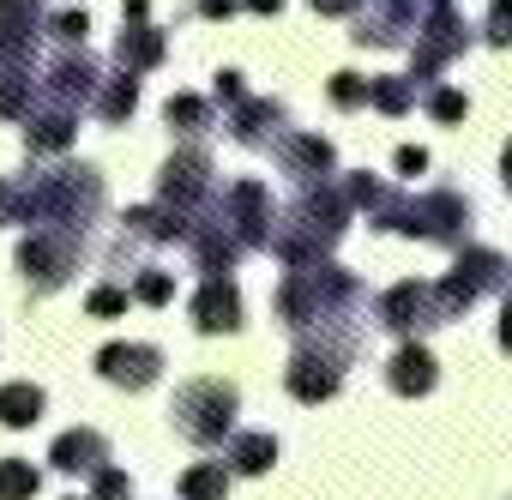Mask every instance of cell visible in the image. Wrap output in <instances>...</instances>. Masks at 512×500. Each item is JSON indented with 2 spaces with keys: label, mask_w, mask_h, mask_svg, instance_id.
<instances>
[{
  "label": "cell",
  "mask_w": 512,
  "mask_h": 500,
  "mask_svg": "<svg viewBox=\"0 0 512 500\" xmlns=\"http://www.w3.org/2000/svg\"><path fill=\"white\" fill-rule=\"evenodd\" d=\"M350 199L374 211V223L386 229H404V235H422V241H464L470 235V199L458 193H428V199H398L392 187L356 175L350 181Z\"/></svg>",
  "instance_id": "obj_1"
},
{
  "label": "cell",
  "mask_w": 512,
  "mask_h": 500,
  "mask_svg": "<svg viewBox=\"0 0 512 500\" xmlns=\"http://www.w3.org/2000/svg\"><path fill=\"white\" fill-rule=\"evenodd\" d=\"M356 302V284L338 272V266H296L290 278H284V290H278V314H284V326H296V332H326L344 308Z\"/></svg>",
  "instance_id": "obj_2"
},
{
  "label": "cell",
  "mask_w": 512,
  "mask_h": 500,
  "mask_svg": "<svg viewBox=\"0 0 512 500\" xmlns=\"http://www.w3.org/2000/svg\"><path fill=\"white\" fill-rule=\"evenodd\" d=\"M338 235H344V193L338 187H308L302 205L290 211V229H272V247L290 266H308V260L326 254Z\"/></svg>",
  "instance_id": "obj_3"
},
{
  "label": "cell",
  "mask_w": 512,
  "mask_h": 500,
  "mask_svg": "<svg viewBox=\"0 0 512 500\" xmlns=\"http://www.w3.org/2000/svg\"><path fill=\"white\" fill-rule=\"evenodd\" d=\"M235 410H241V398H235L229 380H187V386L175 392L169 422H175V434H187V440H199V446H217V440L235 428Z\"/></svg>",
  "instance_id": "obj_4"
},
{
  "label": "cell",
  "mask_w": 512,
  "mask_h": 500,
  "mask_svg": "<svg viewBox=\"0 0 512 500\" xmlns=\"http://www.w3.org/2000/svg\"><path fill=\"white\" fill-rule=\"evenodd\" d=\"M350 356H356V338L320 332V338H308V344L290 356V374H284V380H290V392H296L302 404H326V398H338Z\"/></svg>",
  "instance_id": "obj_5"
},
{
  "label": "cell",
  "mask_w": 512,
  "mask_h": 500,
  "mask_svg": "<svg viewBox=\"0 0 512 500\" xmlns=\"http://www.w3.org/2000/svg\"><path fill=\"white\" fill-rule=\"evenodd\" d=\"M85 260V229H61V223H43L31 229V241L19 247V272L31 290H61Z\"/></svg>",
  "instance_id": "obj_6"
},
{
  "label": "cell",
  "mask_w": 512,
  "mask_h": 500,
  "mask_svg": "<svg viewBox=\"0 0 512 500\" xmlns=\"http://www.w3.org/2000/svg\"><path fill=\"white\" fill-rule=\"evenodd\" d=\"M512 272H506V260L500 254H488V247H470V254L452 266V278H440L434 284V308H440V326L446 320H458L482 290H494V284H506Z\"/></svg>",
  "instance_id": "obj_7"
},
{
  "label": "cell",
  "mask_w": 512,
  "mask_h": 500,
  "mask_svg": "<svg viewBox=\"0 0 512 500\" xmlns=\"http://www.w3.org/2000/svg\"><path fill=\"white\" fill-rule=\"evenodd\" d=\"M464 43H470V31H464V19L452 13V0H428V25L416 31V85H428L452 55H464Z\"/></svg>",
  "instance_id": "obj_8"
},
{
  "label": "cell",
  "mask_w": 512,
  "mask_h": 500,
  "mask_svg": "<svg viewBox=\"0 0 512 500\" xmlns=\"http://www.w3.org/2000/svg\"><path fill=\"white\" fill-rule=\"evenodd\" d=\"M416 31V0H362L356 7V43L362 49H392Z\"/></svg>",
  "instance_id": "obj_9"
},
{
  "label": "cell",
  "mask_w": 512,
  "mask_h": 500,
  "mask_svg": "<svg viewBox=\"0 0 512 500\" xmlns=\"http://www.w3.org/2000/svg\"><path fill=\"white\" fill-rule=\"evenodd\" d=\"M223 223H235V241H241V247H266V241H272L266 187H260V181H235V187L223 193Z\"/></svg>",
  "instance_id": "obj_10"
},
{
  "label": "cell",
  "mask_w": 512,
  "mask_h": 500,
  "mask_svg": "<svg viewBox=\"0 0 512 500\" xmlns=\"http://www.w3.org/2000/svg\"><path fill=\"white\" fill-rule=\"evenodd\" d=\"M380 326H392V332H428V326H440V308H434V284H392L386 296H380Z\"/></svg>",
  "instance_id": "obj_11"
},
{
  "label": "cell",
  "mask_w": 512,
  "mask_h": 500,
  "mask_svg": "<svg viewBox=\"0 0 512 500\" xmlns=\"http://www.w3.org/2000/svg\"><path fill=\"white\" fill-rule=\"evenodd\" d=\"M97 368H103L109 386L145 392V386H157V374H163V350H151V344H109V350L97 356Z\"/></svg>",
  "instance_id": "obj_12"
},
{
  "label": "cell",
  "mask_w": 512,
  "mask_h": 500,
  "mask_svg": "<svg viewBox=\"0 0 512 500\" xmlns=\"http://www.w3.org/2000/svg\"><path fill=\"white\" fill-rule=\"evenodd\" d=\"M37 55V0H0V73Z\"/></svg>",
  "instance_id": "obj_13"
},
{
  "label": "cell",
  "mask_w": 512,
  "mask_h": 500,
  "mask_svg": "<svg viewBox=\"0 0 512 500\" xmlns=\"http://www.w3.org/2000/svg\"><path fill=\"white\" fill-rule=\"evenodd\" d=\"M157 187H163V205H181V211L193 217V205L211 193V157H205V151H181V157H169Z\"/></svg>",
  "instance_id": "obj_14"
},
{
  "label": "cell",
  "mask_w": 512,
  "mask_h": 500,
  "mask_svg": "<svg viewBox=\"0 0 512 500\" xmlns=\"http://www.w3.org/2000/svg\"><path fill=\"white\" fill-rule=\"evenodd\" d=\"M127 25H133V31H121V37H115L121 67H127V73L157 67V61H163V31L151 25V7H145V0H127Z\"/></svg>",
  "instance_id": "obj_15"
},
{
  "label": "cell",
  "mask_w": 512,
  "mask_h": 500,
  "mask_svg": "<svg viewBox=\"0 0 512 500\" xmlns=\"http://www.w3.org/2000/svg\"><path fill=\"white\" fill-rule=\"evenodd\" d=\"M193 326L199 332H235L241 326V296H235V284L229 278H205V290L193 296Z\"/></svg>",
  "instance_id": "obj_16"
},
{
  "label": "cell",
  "mask_w": 512,
  "mask_h": 500,
  "mask_svg": "<svg viewBox=\"0 0 512 500\" xmlns=\"http://www.w3.org/2000/svg\"><path fill=\"white\" fill-rule=\"evenodd\" d=\"M49 464H55V470H67V476H97V470L109 464V440H103L97 428H73V434H61V440H55Z\"/></svg>",
  "instance_id": "obj_17"
},
{
  "label": "cell",
  "mask_w": 512,
  "mask_h": 500,
  "mask_svg": "<svg viewBox=\"0 0 512 500\" xmlns=\"http://www.w3.org/2000/svg\"><path fill=\"white\" fill-rule=\"evenodd\" d=\"M235 115H229V133L241 139V145H272L278 133H284V103H266V97H241V103H229Z\"/></svg>",
  "instance_id": "obj_18"
},
{
  "label": "cell",
  "mask_w": 512,
  "mask_h": 500,
  "mask_svg": "<svg viewBox=\"0 0 512 500\" xmlns=\"http://www.w3.org/2000/svg\"><path fill=\"white\" fill-rule=\"evenodd\" d=\"M278 163H284L290 175L314 181V175H332L338 151H332L326 139H314V133H278Z\"/></svg>",
  "instance_id": "obj_19"
},
{
  "label": "cell",
  "mask_w": 512,
  "mask_h": 500,
  "mask_svg": "<svg viewBox=\"0 0 512 500\" xmlns=\"http://www.w3.org/2000/svg\"><path fill=\"white\" fill-rule=\"evenodd\" d=\"M434 356L422 350V344H404L398 356H392V368H386V386L398 392V398H422V392H434Z\"/></svg>",
  "instance_id": "obj_20"
},
{
  "label": "cell",
  "mask_w": 512,
  "mask_h": 500,
  "mask_svg": "<svg viewBox=\"0 0 512 500\" xmlns=\"http://www.w3.org/2000/svg\"><path fill=\"white\" fill-rule=\"evenodd\" d=\"M223 464H229L235 476H260V470L278 464V440H272V434H235L229 452H223Z\"/></svg>",
  "instance_id": "obj_21"
},
{
  "label": "cell",
  "mask_w": 512,
  "mask_h": 500,
  "mask_svg": "<svg viewBox=\"0 0 512 500\" xmlns=\"http://www.w3.org/2000/svg\"><path fill=\"white\" fill-rule=\"evenodd\" d=\"M25 145H31V151H67V145H73V109L55 103L49 115H37V121L25 127Z\"/></svg>",
  "instance_id": "obj_22"
},
{
  "label": "cell",
  "mask_w": 512,
  "mask_h": 500,
  "mask_svg": "<svg viewBox=\"0 0 512 500\" xmlns=\"http://www.w3.org/2000/svg\"><path fill=\"white\" fill-rule=\"evenodd\" d=\"M43 416V392L31 380H13V386H0V422L7 428H31Z\"/></svg>",
  "instance_id": "obj_23"
},
{
  "label": "cell",
  "mask_w": 512,
  "mask_h": 500,
  "mask_svg": "<svg viewBox=\"0 0 512 500\" xmlns=\"http://www.w3.org/2000/svg\"><path fill=\"white\" fill-rule=\"evenodd\" d=\"M133 109H139V79H133V73H121V79H109V85L97 91V115H103V121H127Z\"/></svg>",
  "instance_id": "obj_24"
},
{
  "label": "cell",
  "mask_w": 512,
  "mask_h": 500,
  "mask_svg": "<svg viewBox=\"0 0 512 500\" xmlns=\"http://www.w3.org/2000/svg\"><path fill=\"white\" fill-rule=\"evenodd\" d=\"M163 121H169L175 133H205V127H217V115H211V103H205V97H169Z\"/></svg>",
  "instance_id": "obj_25"
},
{
  "label": "cell",
  "mask_w": 512,
  "mask_h": 500,
  "mask_svg": "<svg viewBox=\"0 0 512 500\" xmlns=\"http://www.w3.org/2000/svg\"><path fill=\"white\" fill-rule=\"evenodd\" d=\"M368 103L386 115H404L416 103V79H368Z\"/></svg>",
  "instance_id": "obj_26"
},
{
  "label": "cell",
  "mask_w": 512,
  "mask_h": 500,
  "mask_svg": "<svg viewBox=\"0 0 512 500\" xmlns=\"http://www.w3.org/2000/svg\"><path fill=\"white\" fill-rule=\"evenodd\" d=\"M223 488H229V464H199V470L181 476L187 500H223Z\"/></svg>",
  "instance_id": "obj_27"
},
{
  "label": "cell",
  "mask_w": 512,
  "mask_h": 500,
  "mask_svg": "<svg viewBox=\"0 0 512 500\" xmlns=\"http://www.w3.org/2000/svg\"><path fill=\"white\" fill-rule=\"evenodd\" d=\"M37 494V470L25 458H7L0 464V500H31Z\"/></svg>",
  "instance_id": "obj_28"
},
{
  "label": "cell",
  "mask_w": 512,
  "mask_h": 500,
  "mask_svg": "<svg viewBox=\"0 0 512 500\" xmlns=\"http://www.w3.org/2000/svg\"><path fill=\"white\" fill-rule=\"evenodd\" d=\"M169 296H175V278H169V272H157V266H151V272H139V284H133V302H151V308H163Z\"/></svg>",
  "instance_id": "obj_29"
},
{
  "label": "cell",
  "mask_w": 512,
  "mask_h": 500,
  "mask_svg": "<svg viewBox=\"0 0 512 500\" xmlns=\"http://www.w3.org/2000/svg\"><path fill=\"white\" fill-rule=\"evenodd\" d=\"M488 43L512 49V0H488Z\"/></svg>",
  "instance_id": "obj_30"
},
{
  "label": "cell",
  "mask_w": 512,
  "mask_h": 500,
  "mask_svg": "<svg viewBox=\"0 0 512 500\" xmlns=\"http://www.w3.org/2000/svg\"><path fill=\"white\" fill-rule=\"evenodd\" d=\"M332 103H338V109H362V103H368V79L338 73V79H332Z\"/></svg>",
  "instance_id": "obj_31"
},
{
  "label": "cell",
  "mask_w": 512,
  "mask_h": 500,
  "mask_svg": "<svg viewBox=\"0 0 512 500\" xmlns=\"http://www.w3.org/2000/svg\"><path fill=\"white\" fill-rule=\"evenodd\" d=\"M127 302H133V290H115V284H103V290H91V302H85V308H91L97 320H109V314H127Z\"/></svg>",
  "instance_id": "obj_32"
},
{
  "label": "cell",
  "mask_w": 512,
  "mask_h": 500,
  "mask_svg": "<svg viewBox=\"0 0 512 500\" xmlns=\"http://www.w3.org/2000/svg\"><path fill=\"white\" fill-rule=\"evenodd\" d=\"M91 500H127V476H121L115 464H103L97 482H91Z\"/></svg>",
  "instance_id": "obj_33"
},
{
  "label": "cell",
  "mask_w": 512,
  "mask_h": 500,
  "mask_svg": "<svg viewBox=\"0 0 512 500\" xmlns=\"http://www.w3.org/2000/svg\"><path fill=\"white\" fill-rule=\"evenodd\" d=\"M428 115L434 121H464V91H434L428 97Z\"/></svg>",
  "instance_id": "obj_34"
},
{
  "label": "cell",
  "mask_w": 512,
  "mask_h": 500,
  "mask_svg": "<svg viewBox=\"0 0 512 500\" xmlns=\"http://www.w3.org/2000/svg\"><path fill=\"white\" fill-rule=\"evenodd\" d=\"M85 31H91V19H85V13H61V19H55V37H61L67 49H73V43H85Z\"/></svg>",
  "instance_id": "obj_35"
},
{
  "label": "cell",
  "mask_w": 512,
  "mask_h": 500,
  "mask_svg": "<svg viewBox=\"0 0 512 500\" xmlns=\"http://www.w3.org/2000/svg\"><path fill=\"white\" fill-rule=\"evenodd\" d=\"M422 169H428V151L422 145H404L398 151V175H422Z\"/></svg>",
  "instance_id": "obj_36"
},
{
  "label": "cell",
  "mask_w": 512,
  "mask_h": 500,
  "mask_svg": "<svg viewBox=\"0 0 512 500\" xmlns=\"http://www.w3.org/2000/svg\"><path fill=\"white\" fill-rule=\"evenodd\" d=\"M241 73H217V103H241Z\"/></svg>",
  "instance_id": "obj_37"
},
{
  "label": "cell",
  "mask_w": 512,
  "mask_h": 500,
  "mask_svg": "<svg viewBox=\"0 0 512 500\" xmlns=\"http://www.w3.org/2000/svg\"><path fill=\"white\" fill-rule=\"evenodd\" d=\"M0 223H19V187L0 181Z\"/></svg>",
  "instance_id": "obj_38"
},
{
  "label": "cell",
  "mask_w": 512,
  "mask_h": 500,
  "mask_svg": "<svg viewBox=\"0 0 512 500\" xmlns=\"http://www.w3.org/2000/svg\"><path fill=\"white\" fill-rule=\"evenodd\" d=\"M199 13H205V19H229V13H235V0H199Z\"/></svg>",
  "instance_id": "obj_39"
},
{
  "label": "cell",
  "mask_w": 512,
  "mask_h": 500,
  "mask_svg": "<svg viewBox=\"0 0 512 500\" xmlns=\"http://www.w3.org/2000/svg\"><path fill=\"white\" fill-rule=\"evenodd\" d=\"M314 7H320V13H356L362 0H314Z\"/></svg>",
  "instance_id": "obj_40"
},
{
  "label": "cell",
  "mask_w": 512,
  "mask_h": 500,
  "mask_svg": "<svg viewBox=\"0 0 512 500\" xmlns=\"http://www.w3.org/2000/svg\"><path fill=\"white\" fill-rule=\"evenodd\" d=\"M500 344L512 350V296H506V320H500Z\"/></svg>",
  "instance_id": "obj_41"
},
{
  "label": "cell",
  "mask_w": 512,
  "mask_h": 500,
  "mask_svg": "<svg viewBox=\"0 0 512 500\" xmlns=\"http://www.w3.org/2000/svg\"><path fill=\"white\" fill-rule=\"evenodd\" d=\"M247 7H253V13H278V7H284V0H247Z\"/></svg>",
  "instance_id": "obj_42"
},
{
  "label": "cell",
  "mask_w": 512,
  "mask_h": 500,
  "mask_svg": "<svg viewBox=\"0 0 512 500\" xmlns=\"http://www.w3.org/2000/svg\"><path fill=\"white\" fill-rule=\"evenodd\" d=\"M506 187H512V145H506Z\"/></svg>",
  "instance_id": "obj_43"
}]
</instances>
